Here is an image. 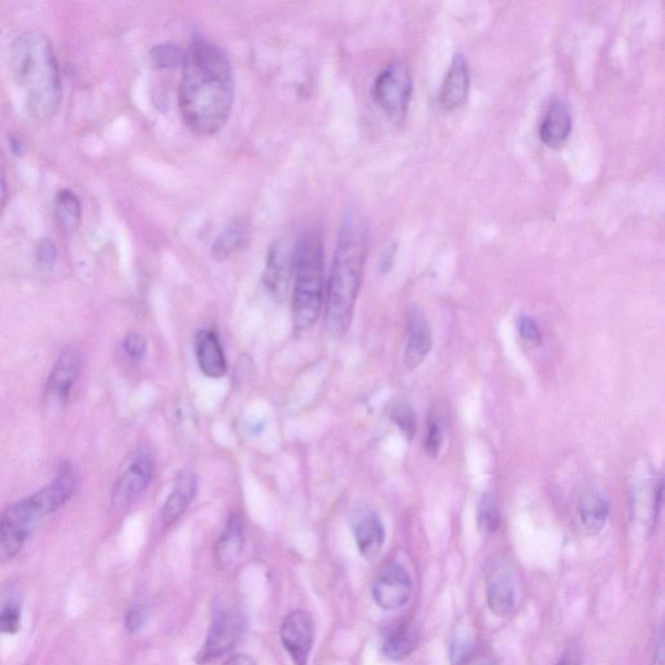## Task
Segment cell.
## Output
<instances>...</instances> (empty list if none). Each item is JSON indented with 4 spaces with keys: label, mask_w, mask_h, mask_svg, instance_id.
<instances>
[{
    "label": "cell",
    "mask_w": 665,
    "mask_h": 665,
    "mask_svg": "<svg viewBox=\"0 0 665 665\" xmlns=\"http://www.w3.org/2000/svg\"><path fill=\"white\" fill-rule=\"evenodd\" d=\"M197 493V476L190 472L180 473L163 507L162 515L165 524L172 525L180 520V517L188 510L190 503L197 497Z\"/></svg>",
    "instance_id": "ffe728a7"
},
{
    "label": "cell",
    "mask_w": 665,
    "mask_h": 665,
    "mask_svg": "<svg viewBox=\"0 0 665 665\" xmlns=\"http://www.w3.org/2000/svg\"><path fill=\"white\" fill-rule=\"evenodd\" d=\"M81 202L71 190L59 191L55 201V216L64 233L76 232L81 223Z\"/></svg>",
    "instance_id": "d4e9b609"
},
{
    "label": "cell",
    "mask_w": 665,
    "mask_h": 665,
    "mask_svg": "<svg viewBox=\"0 0 665 665\" xmlns=\"http://www.w3.org/2000/svg\"><path fill=\"white\" fill-rule=\"evenodd\" d=\"M516 602L514 577L508 567L498 564L490 572L488 580V606L495 616L511 614Z\"/></svg>",
    "instance_id": "e0dca14e"
},
{
    "label": "cell",
    "mask_w": 665,
    "mask_h": 665,
    "mask_svg": "<svg viewBox=\"0 0 665 665\" xmlns=\"http://www.w3.org/2000/svg\"><path fill=\"white\" fill-rule=\"evenodd\" d=\"M433 346L432 328L423 312L415 310L408 325L406 350H404V364L414 371L427 359Z\"/></svg>",
    "instance_id": "9a60e30c"
},
{
    "label": "cell",
    "mask_w": 665,
    "mask_h": 665,
    "mask_svg": "<svg viewBox=\"0 0 665 665\" xmlns=\"http://www.w3.org/2000/svg\"><path fill=\"white\" fill-rule=\"evenodd\" d=\"M124 350L130 359L138 362L147 352L146 337L137 332L129 333L124 339Z\"/></svg>",
    "instance_id": "d6a6232c"
},
{
    "label": "cell",
    "mask_w": 665,
    "mask_h": 665,
    "mask_svg": "<svg viewBox=\"0 0 665 665\" xmlns=\"http://www.w3.org/2000/svg\"><path fill=\"white\" fill-rule=\"evenodd\" d=\"M195 358L202 373L210 378H221L228 371L223 346L211 329H202L194 338Z\"/></svg>",
    "instance_id": "5bb4252c"
},
{
    "label": "cell",
    "mask_w": 665,
    "mask_h": 665,
    "mask_svg": "<svg viewBox=\"0 0 665 665\" xmlns=\"http://www.w3.org/2000/svg\"><path fill=\"white\" fill-rule=\"evenodd\" d=\"M21 627V608L15 598L0 602V633L16 634Z\"/></svg>",
    "instance_id": "83f0119b"
},
{
    "label": "cell",
    "mask_w": 665,
    "mask_h": 665,
    "mask_svg": "<svg viewBox=\"0 0 665 665\" xmlns=\"http://www.w3.org/2000/svg\"><path fill=\"white\" fill-rule=\"evenodd\" d=\"M517 328L523 341L530 347H537L541 343L540 328L533 317L523 315L517 321Z\"/></svg>",
    "instance_id": "1f68e13d"
},
{
    "label": "cell",
    "mask_w": 665,
    "mask_h": 665,
    "mask_svg": "<svg viewBox=\"0 0 665 665\" xmlns=\"http://www.w3.org/2000/svg\"><path fill=\"white\" fill-rule=\"evenodd\" d=\"M76 485L77 481L72 465L67 462L62 463L55 480L33 495L34 501L41 508L43 516L54 514L59 508H62L75 493Z\"/></svg>",
    "instance_id": "4fadbf2b"
},
{
    "label": "cell",
    "mask_w": 665,
    "mask_h": 665,
    "mask_svg": "<svg viewBox=\"0 0 665 665\" xmlns=\"http://www.w3.org/2000/svg\"><path fill=\"white\" fill-rule=\"evenodd\" d=\"M58 258V251H56L55 243L51 242L49 238H43L38 243L37 247V260L39 267L42 269H50L54 267Z\"/></svg>",
    "instance_id": "e575fe53"
},
{
    "label": "cell",
    "mask_w": 665,
    "mask_h": 665,
    "mask_svg": "<svg viewBox=\"0 0 665 665\" xmlns=\"http://www.w3.org/2000/svg\"><path fill=\"white\" fill-rule=\"evenodd\" d=\"M82 371L80 354L75 350L64 351L50 373L46 391L51 398L65 401L71 394Z\"/></svg>",
    "instance_id": "2e32d148"
},
{
    "label": "cell",
    "mask_w": 665,
    "mask_h": 665,
    "mask_svg": "<svg viewBox=\"0 0 665 665\" xmlns=\"http://www.w3.org/2000/svg\"><path fill=\"white\" fill-rule=\"evenodd\" d=\"M152 476L154 460L147 454L138 455L116 482L113 503L123 507L136 501L149 488Z\"/></svg>",
    "instance_id": "8fae6325"
},
{
    "label": "cell",
    "mask_w": 665,
    "mask_h": 665,
    "mask_svg": "<svg viewBox=\"0 0 665 665\" xmlns=\"http://www.w3.org/2000/svg\"><path fill=\"white\" fill-rule=\"evenodd\" d=\"M11 65L29 112L39 121L50 120L62 101V78L50 39L41 32L21 34L13 41Z\"/></svg>",
    "instance_id": "3957f363"
},
{
    "label": "cell",
    "mask_w": 665,
    "mask_h": 665,
    "mask_svg": "<svg viewBox=\"0 0 665 665\" xmlns=\"http://www.w3.org/2000/svg\"><path fill=\"white\" fill-rule=\"evenodd\" d=\"M7 199H8V188H7L6 175H4L2 165H0V215H2L4 207H6Z\"/></svg>",
    "instance_id": "8d00e7d4"
},
{
    "label": "cell",
    "mask_w": 665,
    "mask_h": 665,
    "mask_svg": "<svg viewBox=\"0 0 665 665\" xmlns=\"http://www.w3.org/2000/svg\"><path fill=\"white\" fill-rule=\"evenodd\" d=\"M151 64L158 69L176 68L184 64L185 52L173 43H163L150 51Z\"/></svg>",
    "instance_id": "484cf974"
},
{
    "label": "cell",
    "mask_w": 665,
    "mask_h": 665,
    "mask_svg": "<svg viewBox=\"0 0 665 665\" xmlns=\"http://www.w3.org/2000/svg\"><path fill=\"white\" fill-rule=\"evenodd\" d=\"M295 245L277 239L269 246L265 260L263 284L269 297L277 303L284 301L294 276Z\"/></svg>",
    "instance_id": "ba28073f"
},
{
    "label": "cell",
    "mask_w": 665,
    "mask_h": 665,
    "mask_svg": "<svg viewBox=\"0 0 665 665\" xmlns=\"http://www.w3.org/2000/svg\"><path fill=\"white\" fill-rule=\"evenodd\" d=\"M234 103L233 68L215 43L195 41L185 52L178 108L191 132L211 136L228 123Z\"/></svg>",
    "instance_id": "6da1fadb"
},
{
    "label": "cell",
    "mask_w": 665,
    "mask_h": 665,
    "mask_svg": "<svg viewBox=\"0 0 665 665\" xmlns=\"http://www.w3.org/2000/svg\"><path fill=\"white\" fill-rule=\"evenodd\" d=\"M369 252V224L362 212L347 211L338 230L327 290L325 324L330 337L349 332Z\"/></svg>",
    "instance_id": "7a4b0ae2"
},
{
    "label": "cell",
    "mask_w": 665,
    "mask_h": 665,
    "mask_svg": "<svg viewBox=\"0 0 665 665\" xmlns=\"http://www.w3.org/2000/svg\"><path fill=\"white\" fill-rule=\"evenodd\" d=\"M251 238V224L243 217H237L230 221L228 225L221 230L211 247L212 259L216 262H224L230 256L236 254Z\"/></svg>",
    "instance_id": "44dd1931"
},
{
    "label": "cell",
    "mask_w": 665,
    "mask_h": 665,
    "mask_svg": "<svg viewBox=\"0 0 665 665\" xmlns=\"http://www.w3.org/2000/svg\"><path fill=\"white\" fill-rule=\"evenodd\" d=\"M373 99L391 121L401 124L406 119L412 95V77L406 65L394 62L377 76Z\"/></svg>",
    "instance_id": "52a82bcc"
},
{
    "label": "cell",
    "mask_w": 665,
    "mask_h": 665,
    "mask_svg": "<svg viewBox=\"0 0 665 665\" xmlns=\"http://www.w3.org/2000/svg\"><path fill=\"white\" fill-rule=\"evenodd\" d=\"M477 521L478 527H480L482 532L486 534L497 532L501 517H499L497 501H495L494 495L485 494L480 499L477 508Z\"/></svg>",
    "instance_id": "4316f807"
},
{
    "label": "cell",
    "mask_w": 665,
    "mask_h": 665,
    "mask_svg": "<svg viewBox=\"0 0 665 665\" xmlns=\"http://www.w3.org/2000/svg\"><path fill=\"white\" fill-rule=\"evenodd\" d=\"M572 132V115L563 99H554L543 116L540 138L549 147L563 146Z\"/></svg>",
    "instance_id": "ac0fdd59"
},
{
    "label": "cell",
    "mask_w": 665,
    "mask_h": 665,
    "mask_svg": "<svg viewBox=\"0 0 665 665\" xmlns=\"http://www.w3.org/2000/svg\"><path fill=\"white\" fill-rule=\"evenodd\" d=\"M419 643V634L414 625L401 624L391 630L382 643V654L385 658L399 662L410 656L416 650Z\"/></svg>",
    "instance_id": "cb8c5ba5"
},
{
    "label": "cell",
    "mask_w": 665,
    "mask_h": 665,
    "mask_svg": "<svg viewBox=\"0 0 665 665\" xmlns=\"http://www.w3.org/2000/svg\"><path fill=\"white\" fill-rule=\"evenodd\" d=\"M245 547V527L238 515L229 517L224 532L215 547V559L220 568L229 567L241 556Z\"/></svg>",
    "instance_id": "7402d4cb"
},
{
    "label": "cell",
    "mask_w": 665,
    "mask_h": 665,
    "mask_svg": "<svg viewBox=\"0 0 665 665\" xmlns=\"http://www.w3.org/2000/svg\"><path fill=\"white\" fill-rule=\"evenodd\" d=\"M412 581L402 564L391 562L381 569L373 584V599L382 610H398L410 601Z\"/></svg>",
    "instance_id": "9c48e42d"
},
{
    "label": "cell",
    "mask_w": 665,
    "mask_h": 665,
    "mask_svg": "<svg viewBox=\"0 0 665 665\" xmlns=\"http://www.w3.org/2000/svg\"><path fill=\"white\" fill-rule=\"evenodd\" d=\"M443 443V429L440 419L437 416L430 415L428 423V434L425 438V451L430 458H437L440 454Z\"/></svg>",
    "instance_id": "4dcf8cb0"
},
{
    "label": "cell",
    "mask_w": 665,
    "mask_h": 665,
    "mask_svg": "<svg viewBox=\"0 0 665 665\" xmlns=\"http://www.w3.org/2000/svg\"><path fill=\"white\" fill-rule=\"evenodd\" d=\"M475 645L471 637L465 633L455 634L450 645V660L452 665H467L471 660Z\"/></svg>",
    "instance_id": "f1b7e54d"
},
{
    "label": "cell",
    "mask_w": 665,
    "mask_h": 665,
    "mask_svg": "<svg viewBox=\"0 0 665 665\" xmlns=\"http://www.w3.org/2000/svg\"><path fill=\"white\" fill-rule=\"evenodd\" d=\"M469 86H471V75L467 60L462 54H456L443 81L440 95L442 106L446 110L459 107L468 97Z\"/></svg>",
    "instance_id": "d6986e66"
},
{
    "label": "cell",
    "mask_w": 665,
    "mask_h": 665,
    "mask_svg": "<svg viewBox=\"0 0 665 665\" xmlns=\"http://www.w3.org/2000/svg\"><path fill=\"white\" fill-rule=\"evenodd\" d=\"M394 424L397 425L399 430L404 434V437H407L408 440H412L416 433V415L412 407L408 403H399L397 407L393 410V415H391Z\"/></svg>",
    "instance_id": "f546056e"
},
{
    "label": "cell",
    "mask_w": 665,
    "mask_h": 665,
    "mask_svg": "<svg viewBox=\"0 0 665 665\" xmlns=\"http://www.w3.org/2000/svg\"><path fill=\"white\" fill-rule=\"evenodd\" d=\"M352 530L359 553L367 560L376 559L385 543V529L375 512L362 508L352 519Z\"/></svg>",
    "instance_id": "7c38bea8"
},
{
    "label": "cell",
    "mask_w": 665,
    "mask_h": 665,
    "mask_svg": "<svg viewBox=\"0 0 665 665\" xmlns=\"http://www.w3.org/2000/svg\"><path fill=\"white\" fill-rule=\"evenodd\" d=\"M147 619H149V611H147L145 606L137 604V606H133L126 612L125 627L129 633H138L139 630L145 627Z\"/></svg>",
    "instance_id": "836d02e7"
},
{
    "label": "cell",
    "mask_w": 665,
    "mask_h": 665,
    "mask_svg": "<svg viewBox=\"0 0 665 665\" xmlns=\"http://www.w3.org/2000/svg\"><path fill=\"white\" fill-rule=\"evenodd\" d=\"M293 323L297 330L314 327L324 303V246L319 233L310 230L295 243Z\"/></svg>",
    "instance_id": "277c9868"
},
{
    "label": "cell",
    "mask_w": 665,
    "mask_h": 665,
    "mask_svg": "<svg viewBox=\"0 0 665 665\" xmlns=\"http://www.w3.org/2000/svg\"><path fill=\"white\" fill-rule=\"evenodd\" d=\"M482 665H489V664H482Z\"/></svg>",
    "instance_id": "f35d334b"
},
{
    "label": "cell",
    "mask_w": 665,
    "mask_h": 665,
    "mask_svg": "<svg viewBox=\"0 0 665 665\" xmlns=\"http://www.w3.org/2000/svg\"><path fill=\"white\" fill-rule=\"evenodd\" d=\"M224 665H258V664H256L255 659L251 658L250 655L234 654L230 655L229 658L225 660Z\"/></svg>",
    "instance_id": "d590c367"
},
{
    "label": "cell",
    "mask_w": 665,
    "mask_h": 665,
    "mask_svg": "<svg viewBox=\"0 0 665 665\" xmlns=\"http://www.w3.org/2000/svg\"><path fill=\"white\" fill-rule=\"evenodd\" d=\"M281 641L294 665H308L315 642L311 617L303 611L291 612L282 623Z\"/></svg>",
    "instance_id": "30bf717a"
},
{
    "label": "cell",
    "mask_w": 665,
    "mask_h": 665,
    "mask_svg": "<svg viewBox=\"0 0 665 665\" xmlns=\"http://www.w3.org/2000/svg\"><path fill=\"white\" fill-rule=\"evenodd\" d=\"M558 665H580V655L576 650H568Z\"/></svg>",
    "instance_id": "74e56055"
},
{
    "label": "cell",
    "mask_w": 665,
    "mask_h": 665,
    "mask_svg": "<svg viewBox=\"0 0 665 665\" xmlns=\"http://www.w3.org/2000/svg\"><path fill=\"white\" fill-rule=\"evenodd\" d=\"M610 508L603 495L597 490H589L582 494L578 503V517L582 527L591 534L599 533L607 523Z\"/></svg>",
    "instance_id": "603a6c76"
},
{
    "label": "cell",
    "mask_w": 665,
    "mask_h": 665,
    "mask_svg": "<svg viewBox=\"0 0 665 665\" xmlns=\"http://www.w3.org/2000/svg\"><path fill=\"white\" fill-rule=\"evenodd\" d=\"M43 516L32 497L11 504L0 519V559L11 560L23 550Z\"/></svg>",
    "instance_id": "8992f818"
},
{
    "label": "cell",
    "mask_w": 665,
    "mask_h": 665,
    "mask_svg": "<svg viewBox=\"0 0 665 665\" xmlns=\"http://www.w3.org/2000/svg\"><path fill=\"white\" fill-rule=\"evenodd\" d=\"M247 621L239 608L221 606L212 617L210 629L195 662L207 664L230 653L245 636Z\"/></svg>",
    "instance_id": "5b68a950"
}]
</instances>
